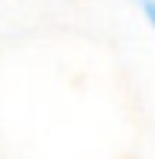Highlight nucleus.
I'll return each mask as SVG.
<instances>
[{
  "mask_svg": "<svg viewBox=\"0 0 155 159\" xmlns=\"http://www.w3.org/2000/svg\"><path fill=\"white\" fill-rule=\"evenodd\" d=\"M138 3H142V10H145V17H149V20L155 24V0H138Z\"/></svg>",
  "mask_w": 155,
  "mask_h": 159,
  "instance_id": "1",
  "label": "nucleus"
}]
</instances>
